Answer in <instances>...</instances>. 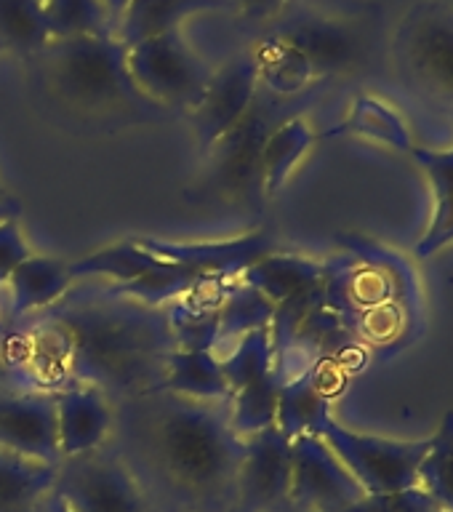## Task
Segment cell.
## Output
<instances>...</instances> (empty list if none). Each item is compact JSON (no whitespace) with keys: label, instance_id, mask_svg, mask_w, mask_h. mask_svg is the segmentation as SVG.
<instances>
[{"label":"cell","instance_id":"6da1fadb","mask_svg":"<svg viewBox=\"0 0 453 512\" xmlns=\"http://www.w3.org/2000/svg\"><path fill=\"white\" fill-rule=\"evenodd\" d=\"M123 435L134 472L187 512H235L243 438L232 430L227 403H198L155 390L126 400Z\"/></svg>","mask_w":453,"mask_h":512},{"label":"cell","instance_id":"7a4b0ae2","mask_svg":"<svg viewBox=\"0 0 453 512\" xmlns=\"http://www.w3.org/2000/svg\"><path fill=\"white\" fill-rule=\"evenodd\" d=\"M32 320L59 360L64 384H91L115 406L160 390L168 355L176 350L166 307L110 299L99 291H70Z\"/></svg>","mask_w":453,"mask_h":512},{"label":"cell","instance_id":"3957f363","mask_svg":"<svg viewBox=\"0 0 453 512\" xmlns=\"http://www.w3.org/2000/svg\"><path fill=\"white\" fill-rule=\"evenodd\" d=\"M35 56L51 96L86 123L118 128L166 115L136 88L126 46L112 32L51 40Z\"/></svg>","mask_w":453,"mask_h":512},{"label":"cell","instance_id":"277c9868","mask_svg":"<svg viewBox=\"0 0 453 512\" xmlns=\"http://www.w3.org/2000/svg\"><path fill=\"white\" fill-rule=\"evenodd\" d=\"M126 64L136 88L163 112H190L200 102L214 72L182 30L128 46Z\"/></svg>","mask_w":453,"mask_h":512},{"label":"cell","instance_id":"5b68a950","mask_svg":"<svg viewBox=\"0 0 453 512\" xmlns=\"http://www.w3.org/2000/svg\"><path fill=\"white\" fill-rule=\"evenodd\" d=\"M320 438L331 446L366 494H392L419 486V467L430 448V438L395 440L366 435L344 427L334 416L323 424Z\"/></svg>","mask_w":453,"mask_h":512},{"label":"cell","instance_id":"8992f818","mask_svg":"<svg viewBox=\"0 0 453 512\" xmlns=\"http://www.w3.org/2000/svg\"><path fill=\"white\" fill-rule=\"evenodd\" d=\"M280 120H272V104L256 96L254 107L238 126L206 150V174L200 179V192L219 200H248L259 203L262 192V150L267 136Z\"/></svg>","mask_w":453,"mask_h":512},{"label":"cell","instance_id":"52a82bcc","mask_svg":"<svg viewBox=\"0 0 453 512\" xmlns=\"http://www.w3.org/2000/svg\"><path fill=\"white\" fill-rule=\"evenodd\" d=\"M54 494L72 512H160L126 459L104 448L59 464Z\"/></svg>","mask_w":453,"mask_h":512},{"label":"cell","instance_id":"ba28073f","mask_svg":"<svg viewBox=\"0 0 453 512\" xmlns=\"http://www.w3.org/2000/svg\"><path fill=\"white\" fill-rule=\"evenodd\" d=\"M395 51L416 86L453 110V8L427 0L408 11Z\"/></svg>","mask_w":453,"mask_h":512},{"label":"cell","instance_id":"9c48e42d","mask_svg":"<svg viewBox=\"0 0 453 512\" xmlns=\"http://www.w3.org/2000/svg\"><path fill=\"white\" fill-rule=\"evenodd\" d=\"M366 494L320 435L291 440L288 504L304 512H342Z\"/></svg>","mask_w":453,"mask_h":512},{"label":"cell","instance_id":"30bf717a","mask_svg":"<svg viewBox=\"0 0 453 512\" xmlns=\"http://www.w3.org/2000/svg\"><path fill=\"white\" fill-rule=\"evenodd\" d=\"M259 91H262V86H259L254 48H246V51L230 56L222 67L211 72L200 102L190 110L192 126H195L203 152L246 118V112L254 107Z\"/></svg>","mask_w":453,"mask_h":512},{"label":"cell","instance_id":"8fae6325","mask_svg":"<svg viewBox=\"0 0 453 512\" xmlns=\"http://www.w3.org/2000/svg\"><path fill=\"white\" fill-rule=\"evenodd\" d=\"M291 491V438L275 427L243 438L235 512H275Z\"/></svg>","mask_w":453,"mask_h":512},{"label":"cell","instance_id":"7c38bea8","mask_svg":"<svg viewBox=\"0 0 453 512\" xmlns=\"http://www.w3.org/2000/svg\"><path fill=\"white\" fill-rule=\"evenodd\" d=\"M150 254H155L163 262L182 264L190 270L200 272L203 278L219 280V283H232L243 275L246 267L262 259V256L275 251V238L270 232L254 230L230 240H195V243H182V240L163 238H136Z\"/></svg>","mask_w":453,"mask_h":512},{"label":"cell","instance_id":"4fadbf2b","mask_svg":"<svg viewBox=\"0 0 453 512\" xmlns=\"http://www.w3.org/2000/svg\"><path fill=\"white\" fill-rule=\"evenodd\" d=\"M0 448L38 462L62 464L54 392L0 387Z\"/></svg>","mask_w":453,"mask_h":512},{"label":"cell","instance_id":"5bb4252c","mask_svg":"<svg viewBox=\"0 0 453 512\" xmlns=\"http://www.w3.org/2000/svg\"><path fill=\"white\" fill-rule=\"evenodd\" d=\"M62 462L102 451L118 424V408L91 384L70 382L54 392Z\"/></svg>","mask_w":453,"mask_h":512},{"label":"cell","instance_id":"9a60e30c","mask_svg":"<svg viewBox=\"0 0 453 512\" xmlns=\"http://www.w3.org/2000/svg\"><path fill=\"white\" fill-rule=\"evenodd\" d=\"M336 267L339 262H315L307 256L272 251L246 267L238 280H243L246 286L259 291L267 302L278 307L296 296L323 291L334 278Z\"/></svg>","mask_w":453,"mask_h":512},{"label":"cell","instance_id":"2e32d148","mask_svg":"<svg viewBox=\"0 0 453 512\" xmlns=\"http://www.w3.org/2000/svg\"><path fill=\"white\" fill-rule=\"evenodd\" d=\"M70 262H62L56 256L30 254L24 259L6 283L8 291V320L35 318L48 307H54L72 291Z\"/></svg>","mask_w":453,"mask_h":512},{"label":"cell","instance_id":"e0dca14e","mask_svg":"<svg viewBox=\"0 0 453 512\" xmlns=\"http://www.w3.org/2000/svg\"><path fill=\"white\" fill-rule=\"evenodd\" d=\"M411 158L427 179L432 200L430 222L424 227L422 238L416 240L414 254L419 259H432L453 246V147L435 150V147L414 144Z\"/></svg>","mask_w":453,"mask_h":512},{"label":"cell","instance_id":"ac0fdd59","mask_svg":"<svg viewBox=\"0 0 453 512\" xmlns=\"http://www.w3.org/2000/svg\"><path fill=\"white\" fill-rule=\"evenodd\" d=\"M275 35L291 43L310 62L318 78L350 67L355 54H358V43L350 35V30L331 22V19H320V16L294 19V22L278 27Z\"/></svg>","mask_w":453,"mask_h":512},{"label":"cell","instance_id":"d6986e66","mask_svg":"<svg viewBox=\"0 0 453 512\" xmlns=\"http://www.w3.org/2000/svg\"><path fill=\"white\" fill-rule=\"evenodd\" d=\"M227 8H232L230 0H131L112 35L128 48L142 40L182 30L190 16L227 11Z\"/></svg>","mask_w":453,"mask_h":512},{"label":"cell","instance_id":"ffe728a7","mask_svg":"<svg viewBox=\"0 0 453 512\" xmlns=\"http://www.w3.org/2000/svg\"><path fill=\"white\" fill-rule=\"evenodd\" d=\"M160 390L198 403H230L222 358L211 350H174L168 355Z\"/></svg>","mask_w":453,"mask_h":512},{"label":"cell","instance_id":"44dd1931","mask_svg":"<svg viewBox=\"0 0 453 512\" xmlns=\"http://www.w3.org/2000/svg\"><path fill=\"white\" fill-rule=\"evenodd\" d=\"M208 283H219V280L203 278L200 272L182 267V264L163 262L139 278L126 280V283H110L96 291L110 299H126V302L144 304V307H168L171 302L195 294L198 288L208 286Z\"/></svg>","mask_w":453,"mask_h":512},{"label":"cell","instance_id":"7402d4cb","mask_svg":"<svg viewBox=\"0 0 453 512\" xmlns=\"http://www.w3.org/2000/svg\"><path fill=\"white\" fill-rule=\"evenodd\" d=\"M59 464L27 459L0 448V512H38L54 491Z\"/></svg>","mask_w":453,"mask_h":512},{"label":"cell","instance_id":"603a6c76","mask_svg":"<svg viewBox=\"0 0 453 512\" xmlns=\"http://www.w3.org/2000/svg\"><path fill=\"white\" fill-rule=\"evenodd\" d=\"M331 398L318 384L312 368L302 374L288 376L280 384L278 427L294 440L299 435H320L323 424L331 419Z\"/></svg>","mask_w":453,"mask_h":512},{"label":"cell","instance_id":"cb8c5ba5","mask_svg":"<svg viewBox=\"0 0 453 512\" xmlns=\"http://www.w3.org/2000/svg\"><path fill=\"white\" fill-rule=\"evenodd\" d=\"M315 144V131L302 115L280 120L272 128L262 150V192L264 198L278 195L288 184L296 166L312 150Z\"/></svg>","mask_w":453,"mask_h":512},{"label":"cell","instance_id":"d4e9b609","mask_svg":"<svg viewBox=\"0 0 453 512\" xmlns=\"http://www.w3.org/2000/svg\"><path fill=\"white\" fill-rule=\"evenodd\" d=\"M254 56L259 67V86L278 99L299 94L318 78L310 62L275 32L254 48Z\"/></svg>","mask_w":453,"mask_h":512},{"label":"cell","instance_id":"484cf974","mask_svg":"<svg viewBox=\"0 0 453 512\" xmlns=\"http://www.w3.org/2000/svg\"><path fill=\"white\" fill-rule=\"evenodd\" d=\"M163 259L150 254L139 240H120L112 246L96 248L91 254L80 256L75 262H70V272L75 280H110V283H126L134 280L144 272L160 267Z\"/></svg>","mask_w":453,"mask_h":512},{"label":"cell","instance_id":"4316f807","mask_svg":"<svg viewBox=\"0 0 453 512\" xmlns=\"http://www.w3.org/2000/svg\"><path fill=\"white\" fill-rule=\"evenodd\" d=\"M280 384H283V376L278 368H272L262 379L232 392L227 411H230L232 430L238 432L240 438H248V435H256V432L278 424Z\"/></svg>","mask_w":453,"mask_h":512},{"label":"cell","instance_id":"83f0119b","mask_svg":"<svg viewBox=\"0 0 453 512\" xmlns=\"http://www.w3.org/2000/svg\"><path fill=\"white\" fill-rule=\"evenodd\" d=\"M275 304H270L259 291L246 286L243 280H232L224 288L222 304H219V347L222 344H235L240 336L256 328H270ZM216 347V355H219Z\"/></svg>","mask_w":453,"mask_h":512},{"label":"cell","instance_id":"f1b7e54d","mask_svg":"<svg viewBox=\"0 0 453 512\" xmlns=\"http://www.w3.org/2000/svg\"><path fill=\"white\" fill-rule=\"evenodd\" d=\"M334 134L366 136L371 142L387 144V147L400 152H411V147H414V139L408 134V126L403 123V118L392 110L390 104L379 102L374 96H360L358 102L352 104L350 118L328 136Z\"/></svg>","mask_w":453,"mask_h":512},{"label":"cell","instance_id":"f546056e","mask_svg":"<svg viewBox=\"0 0 453 512\" xmlns=\"http://www.w3.org/2000/svg\"><path fill=\"white\" fill-rule=\"evenodd\" d=\"M51 43L43 0H0V46L24 56L40 54Z\"/></svg>","mask_w":453,"mask_h":512},{"label":"cell","instance_id":"4dcf8cb0","mask_svg":"<svg viewBox=\"0 0 453 512\" xmlns=\"http://www.w3.org/2000/svg\"><path fill=\"white\" fill-rule=\"evenodd\" d=\"M419 488L440 512H453V411L430 438V448L419 467Z\"/></svg>","mask_w":453,"mask_h":512},{"label":"cell","instance_id":"1f68e13d","mask_svg":"<svg viewBox=\"0 0 453 512\" xmlns=\"http://www.w3.org/2000/svg\"><path fill=\"white\" fill-rule=\"evenodd\" d=\"M222 358L224 379L230 384V392L243 390L246 384L262 379L275 368V344H272L270 328H256L240 336Z\"/></svg>","mask_w":453,"mask_h":512},{"label":"cell","instance_id":"d6a6232c","mask_svg":"<svg viewBox=\"0 0 453 512\" xmlns=\"http://www.w3.org/2000/svg\"><path fill=\"white\" fill-rule=\"evenodd\" d=\"M43 14L51 40L112 32L102 0H43Z\"/></svg>","mask_w":453,"mask_h":512},{"label":"cell","instance_id":"836d02e7","mask_svg":"<svg viewBox=\"0 0 453 512\" xmlns=\"http://www.w3.org/2000/svg\"><path fill=\"white\" fill-rule=\"evenodd\" d=\"M219 304L203 307V304L190 302V296L168 304L166 312L171 331H174L176 350L216 352L219 347Z\"/></svg>","mask_w":453,"mask_h":512},{"label":"cell","instance_id":"e575fe53","mask_svg":"<svg viewBox=\"0 0 453 512\" xmlns=\"http://www.w3.org/2000/svg\"><path fill=\"white\" fill-rule=\"evenodd\" d=\"M438 507L422 488H406L392 494H363L355 504L342 512H435Z\"/></svg>","mask_w":453,"mask_h":512},{"label":"cell","instance_id":"d590c367","mask_svg":"<svg viewBox=\"0 0 453 512\" xmlns=\"http://www.w3.org/2000/svg\"><path fill=\"white\" fill-rule=\"evenodd\" d=\"M30 254L32 251L30 246H27V240H24L19 216L0 222V288H6L11 272H14Z\"/></svg>","mask_w":453,"mask_h":512},{"label":"cell","instance_id":"8d00e7d4","mask_svg":"<svg viewBox=\"0 0 453 512\" xmlns=\"http://www.w3.org/2000/svg\"><path fill=\"white\" fill-rule=\"evenodd\" d=\"M0 387L3 390H38L32 384V376L24 371V366L8 358V352L3 350V342H0Z\"/></svg>","mask_w":453,"mask_h":512},{"label":"cell","instance_id":"74e56055","mask_svg":"<svg viewBox=\"0 0 453 512\" xmlns=\"http://www.w3.org/2000/svg\"><path fill=\"white\" fill-rule=\"evenodd\" d=\"M288 0H230L232 8H238L240 14L248 19H270L286 6Z\"/></svg>","mask_w":453,"mask_h":512},{"label":"cell","instance_id":"f35d334b","mask_svg":"<svg viewBox=\"0 0 453 512\" xmlns=\"http://www.w3.org/2000/svg\"><path fill=\"white\" fill-rule=\"evenodd\" d=\"M22 214V203L11 195H0V222H6V219H14V216Z\"/></svg>","mask_w":453,"mask_h":512},{"label":"cell","instance_id":"ab89813d","mask_svg":"<svg viewBox=\"0 0 453 512\" xmlns=\"http://www.w3.org/2000/svg\"><path fill=\"white\" fill-rule=\"evenodd\" d=\"M102 6L104 11H107V19H110L112 30H115V24H118V19L123 16V11L131 6V0H102Z\"/></svg>","mask_w":453,"mask_h":512},{"label":"cell","instance_id":"60d3db41","mask_svg":"<svg viewBox=\"0 0 453 512\" xmlns=\"http://www.w3.org/2000/svg\"><path fill=\"white\" fill-rule=\"evenodd\" d=\"M38 512H72V510H70V507H67V504L62 502V499H59V496L54 494V491H51L46 502H43L38 507Z\"/></svg>","mask_w":453,"mask_h":512},{"label":"cell","instance_id":"b9f144b4","mask_svg":"<svg viewBox=\"0 0 453 512\" xmlns=\"http://www.w3.org/2000/svg\"><path fill=\"white\" fill-rule=\"evenodd\" d=\"M275 512H304V510H299V507H291V504H286V507H280V510H275Z\"/></svg>","mask_w":453,"mask_h":512},{"label":"cell","instance_id":"7bdbcfd3","mask_svg":"<svg viewBox=\"0 0 453 512\" xmlns=\"http://www.w3.org/2000/svg\"><path fill=\"white\" fill-rule=\"evenodd\" d=\"M0 195H6V187H3V184H0Z\"/></svg>","mask_w":453,"mask_h":512},{"label":"cell","instance_id":"ee69618b","mask_svg":"<svg viewBox=\"0 0 453 512\" xmlns=\"http://www.w3.org/2000/svg\"><path fill=\"white\" fill-rule=\"evenodd\" d=\"M0 54H3V46H0Z\"/></svg>","mask_w":453,"mask_h":512},{"label":"cell","instance_id":"f6af8a7d","mask_svg":"<svg viewBox=\"0 0 453 512\" xmlns=\"http://www.w3.org/2000/svg\"><path fill=\"white\" fill-rule=\"evenodd\" d=\"M435 512H440V510H435Z\"/></svg>","mask_w":453,"mask_h":512}]
</instances>
